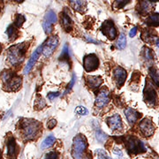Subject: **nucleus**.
I'll return each instance as SVG.
<instances>
[{
    "label": "nucleus",
    "mask_w": 159,
    "mask_h": 159,
    "mask_svg": "<svg viewBox=\"0 0 159 159\" xmlns=\"http://www.w3.org/2000/svg\"><path fill=\"white\" fill-rule=\"evenodd\" d=\"M41 128L39 122L33 119H24L21 123L23 136L26 140H32L37 135Z\"/></svg>",
    "instance_id": "f03ea898"
},
{
    "label": "nucleus",
    "mask_w": 159,
    "mask_h": 159,
    "mask_svg": "<svg viewBox=\"0 0 159 159\" xmlns=\"http://www.w3.org/2000/svg\"><path fill=\"white\" fill-rule=\"evenodd\" d=\"M57 44H58V38L57 35H52L51 37H49L43 45L42 52L44 55V57H51L52 53L55 51V49L57 47Z\"/></svg>",
    "instance_id": "0eeeda50"
},
{
    "label": "nucleus",
    "mask_w": 159,
    "mask_h": 159,
    "mask_svg": "<svg viewBox=\"0 0 159 159\" xmlns=\"http://www.w3.org/2000/svg\"><path fill=\"white\" fill-rule=\"evenodd\" d=\"M34 106L36 107V109H43L45 106V102L43 101V99L42 97H37L35 99Z\"/></svg>",
    "instance_id": "72a5a7b5"
},
{
    "label": "nucleus",
    "mask_w": 159,
    "mask_h": 159,
    "mask_svg": "<svg viewBox=\"0 0 159 159\" xmlns=\"http://www.w3.org/2000/svg\"><path fill=\"white\" fill-rule=\"evenodd\" d=\"M143 97L145 102L149 106H155L157 102V91L154 89L153 84L149 81H146V86L143 91Z\"/></svg>",
    "instance_id": "39448f33"
},
{
    "label": "nucleus",
    "mask_w": 159,
    "mask_h": 159,
    "mask_svg": "<svg viewBox=\"0 0 159 159\" xmlns=\"http://www.w3.org/2000/svg\"><path fill=\"white\" fill-rule=\"evenodd\" d=\"M125 45H126V39H125V34L124 33H121L119 35V40L117 42V47L119 50H123L125 49Z\"/></svg>",
    "instance_id": "bb28decb"
},
{
    "label": "nucleus",
    "mask_w": 159,
    "mask_h": 159,
    "mask_svg": "<svg viewBox=\"0 0 159 159\" xmlns=\"http://www.w3.org/2000/svg\"><path fill=\"white\" fill-rule=\"evenodd\" d=\"M130 1L131 0H114L112 7H113L115 10L122 9V8H124Z\"/></svg>",
    "instance_id": "a878e982"
},
{
    "label": "nucleus",
    "mask_w": 159,
    "mask_h": 159,
    "mask_svg": "<svg viewBox=\"0 0 159 159\" xmlns=\"http://www.w3.org/2000/svg\"><path fill=\"white\" fill-rule=\"evenodd\" d=\"M125 144L128 151L132 154H139L146 151L144 144L139 139L130 136L125 140Z\"/></svg>",
    "instance_id": "423d86ee"
},
{
    "label": "nucleus",
    "mask_w": 159,
    "mask_h": 159,
    "mask_svg": "<svg viewBox=\"0 0 159 159\" xmlns=\"http://www.w3.org/2000/svg\"><path fill=\"white\" fill-rule=\"evenodd\" d=\"M142 39L145 43H154L156 41L157 37H156V34H154L152 31H150L148 29H144L142 33Z\"/></svg>",
    "instance_id": "a211bd4d"
},
{
    "label": "nucleus",
    "mask_w": 159,
    "mask_h": 159,
    "mask_svg": "<svg viewBox=\"0 0 159 159\" xmlns=\"http://www.w3.org/2000/svg\"><path fill=\"white\" fill-rule=\"evenodd\" d=\"M59 95H60V93L59 92H51V93H49L48 94V98L52 101V100H54L56 97H59Z\"/></svg>",
    "instance_id": "e433bc0d"
},
{
    "label": "nucleus",
    "mask_w": 159,
    "mask_h": 159,
    "mask_svg": "<svg viewBox=\"0 0 159 159\" xmlns=\"http://www.w3.org/2000/svg\"><path fill=\"white\" fill-rule=\"evenodd\" d=\"M57 157H58V155H57L56 152H54V151H51V152H50V153L46 154L45 158L55 159V158H57Z\"/></svg>",
    "instance_id": "4c0bfd02"
},
{
    "label": "nucleus",
    "mask_w": 159,
    "mask_h": 159,
    "mask_svg": "<svg viewBox=\"0 0 159 159\" xmlns=\"http://www.w3.org/2000/svg\"><path fill=\"white\" fill-rule=\"evenodd\" d=\"M146 23H147V25L153 26V27L159 26V13L156 12V13L149 15L147 19V20H146Z\"/></svg>",
    "instance_id": "412c9836"
},
{
    "label": "nucleus",
    "mask_w": 159,
    "mask_h": 159,
    "mask_svg": "<svg viewBox=\"0 0 159 159\" xmlns=\"http://www.w3.org/2000/svg\"><path fill=\"white\" fill-rule=\"evenodd\" d=\"M15 1H17V2H19V3H20V2H21V1H23V0H15Z\"/></svg>",
    "instance_id": "c03bdc74"
},
{
    "label": "nucleus",
    "mask_w": 159,
    "mask_h": 159,
    "mask_svg": "<svg viewBox=\"0 0 159 159\" xmlns=\"http://www.w3.org/2000/svg\"><path fill=\"white\" fill-rule=\"evenodd\" d=\"M70 4L74 10L82 11L85 6V1L84 0H70Z\"/></svg>",
    "instance_id": "5701e85b"
},
{
    "label": "nucleus",
    "mask_w": 159,
    "mask_h": 159,
    "mask_svg": "<svg viewBox=\"0 0 159 159\" xmlns=\"http://www.w3.org/2000/svg\"><path fill=\"white\" fill-rule=\"evenodd\" d=\"M113 153L115 154L116 156H119V157H123V153H122V151L118 148H113Z\"/></svg>",
    "instance_id": "ea45409f"
},
{
    "label": "nucleus",
    "mask_w": 159,
    "mask_h": 159,
    "mask_svg": "<svg viewBox=\"0 0 159 159\" xmlns=\"http://www.w3.org/2000/svg\"><path fill=\"white\" fill-rule=\"evenodd\" d=\"M0 51H1V45H0Z\"/></svg>",
    "instance_id": "a18cd8bd"
},
{
    "label": "nucleus",
    "mask_w": 159,
    "mask_h": 159,
    "mask_svg": "<svg viewBox=\"0 0 159 159\" xmlns=\"http://www.w3.org/2000/svg\"><path fill=\"white\" fill-rule=\"evenodd\" d=\"M27 44L26 43H19L16 45L10 47L8 50V60L11 65H17L24 60L25 53H26Z\"/></svg>",
    "instance_id": "f257e3e1"
},
{
    "label": "nucleus",
    "mask_w": 159,
    "mask_h": 159,
    "mask_svg": "<svg viewBox=\"0 0 159 159\" xmlns=\"http://www.w3.org/2000/svg\"><path fill=\"white\" fill-rule=\"evenodd\" d=\"M124 112H125V117H126L127 121L129 122L130 125H134L141 117V113H139L134 109L126 108Z\"/></svg>",
    "instance_id": "dca6fc26"
},
{
    "label": "nucleus",
    "mask_w": 159,
    "mask_h": 159,
    "mask_svg": "<svg viewBox=\"0 0 159 159\" xmlns=\"http://www.w3.org/2000/svg\"><path fill=\"white\" fill-rule=\"evenodd\" d=\"M139 128L142 134L145 136L149 137L153 135L155 133V126H154L152 121L149 119H144L139 124Z\"/></svg>",
    "instance_id": "9b49d317"
},
{
    "label": "nucleus",
    "mask_w": 159,
    "mask_h": 159,
    "mask_svg": "<svg viewBox=\"0 0 159 159\" xmlns=\"http://www.w3.org/2000/svg\"><path fill=\"white\" fill-rule=\"evenodd\" d=\"M16 153V142L13 137H10L7 141V155L13 157Z\"/></svg>",
    "instance_id": "aec40b11"
},
{
    "label": "nucleus",
    "mask_w": 159,
    "mask_h": 159,
    "mask_svg": "<svg viewBox=\"0 0 159 159\" xmlns=\"http://www.w3.org/2000/svg\"><path fill=\"white\" fill-rule=\"evenodd\" d=\"M55 142H56V139H55V137L52 136V135H51V136H48L47 138H46L45 140L43 142V143H42V148H50V147H51L54 143H55Z\"/></svg>",
    "instance_id": "393cba45"
},
{
    "label": "nucleus",
    "mask_w": 159,
    "mask_h": 159,
    "mask_svg": "<svg viewBox=\"0 0 159 159\" xmlns=\"http://www.w3.org/2000/svg\"><path fill=\"white\" fill-rule=\"evenodd\" d=\"M56 125H57V121H56V119H51V120L47 123V126H48V128H49V129H53Z\"/></svg>",
    "instance_id": "58836bf2"
},
{
    "label": "nucleus",
    "mask_w": 159,
    "mask_h": 159,
    "mask_svg": "<svg viewBox=\"0 0 159 159\" xmlns=\"http://www.w3.org/2000/svg\"><path fill=\"white\" fill-rule=\"evenodd\" d=\"M1 79L7 90H18L21 85V78L16 74H12L10 71H4Z\"/></svg>",
    "instance_id": "7ed1b4c3"
},
{
    "label": "nucleus",
    "mask_w": 159,
    "mask_h": 159,
    "mask_svg": "<svg viewBox=\"0 0 159 159\" xmlns=\"http://www.w3.org/2000/svg\"><path fill=\"white\" fill-rule=\"evenodd\" d=\"M96 138H97V142L102 143V142H106L108 136H107V134H104L102 130L98 129V130H97V132H96Z\"/></svg>",
    "instance_id": "7c9ffc66"
},
{
    "label": "nucleus",
    "mask_w": 159,
    "mask_h": 159,
    "mask_svg": "<svg viewBox=\"0 0 159 159\" xmlns=\"http://www.w3.org/2000/svg\"><path fill=\"white\" fill-rule=\"evenodd\" d=\"M88 112H89L88 110L83 106H78L75 109V113L79 115V116H85V115L88 114Z\"/></svg>",
    "instance_id": "473e14b6"
},
{
    "label": "nucleus",
    "mask_w": 159,
    "mask_h": 159,
    "mask_svg": "<svg viewBox=\"0 0 159 159\" xmlns=\"http://www.w3.org/2000/svg\"><path fill=\"white\" fill-rule=\"evenodd\" d=\"M57 15L53 11H49L46 13L43 22V28L46 34H50L52 32V24L57 22Z\"/></svg>",
    "instance_id": "1a4fd4ad"
},
{
    "label": "nucleus",
    "mask_w": 159,
    "mask_h": 159,
    "mask_svg": "<svg viewBox=\"0 0 159 159\" xmlns=\"http://www.w3.org/2000/svg\"><path fill=\"white\" fill-rule=\"evenodd\" d=\"M149 2H151V3H156V2H158L159 0H148Z\"/></svg>",
    "instance_id": "79ce46f5"
},
{
    "label": "nucleus",
    "mask_w": 159,
    "mask_h": 159,
    "mask_svg": "<svg viewBox=\"0 0 159 159\" xmlns=\"http://www.w3.org/2000/svg\"><path fill=\"white\" fill-rule=\"evenodd\" d=\"M109 102V94L108 92L104 89H102L99 92V94L97 95L95 104L97 108H102L103 106H105Z\"/></svg>",
    "instance_id": "2eb2a0df"
},
{
    "label": "nucleus",
    "mask_w": 159,
    "mask_h": 159,
    "mask_svg": "<svg viewBox=\"0 0 159 159\" xmlns=\"http://www.w3.org/2000/svg\"><path fill=\"white\" fill-rule=\"evenodd\" d=\"M96 154H97V156L98 157V158H110L108 156H107V154L105 153V151L103 149H101V148L97 149L96 150Z\"/></svg>",
    "instance_id": "f704fd0d"
},
{
    "label": "nucleus",
    "mask_w": 159,
    "mask_h": 159,
    "mask_svg": "<svg viewBox=\"0 0 159 159\" xmlns=\"http://www.w3.org/2000/svg\"><path fill=\"white\" fill-rule=\"evenodd\" d=\"M88 147V142L84 135L79 134L74 139L73 145V157L74 158H82L83 153Z\"/></svg>",
    "instance_id": "20e7f679"
},
{
    "label": "nucleus",
    "mask_w": 159,
    "mask_h": 159,
    "mask_svg": "<svg viewBox=\"0 0 159 159\" xmlns=\"http://www.w3.org/2000/svg\"><path fill=\"white\" fill-rule=\"evenodd\" d=\"M148 72H149V75L154 81V83L157 87H159V72L157 71V69H156L155 67H150L148 69Z\"/></svg>",
    "instance_id": "b1692460"
},
{
    "label": "nucleus",
    "mask_w": 159,
    "mask_h": 159,
    "mask_svg": "<svg viewBox=\"0 0 159 159\" xmlns=\"http://www.w3.org/2000/svg\"><path fill=\"white\" fill-rule=\"evenodd\" d=\"M87 82L89 88L95 89L99 88V86L102 83V79L99 76H88L87 77Z\"/></svg>",
    "instance_id": "f3484780"
},
{
    "label": "nucleus",
    "mask_w": 159,
    "mask_h": 159,
    "mask_svg": "<svg viewBox=\"0 0 159 159\" xmlns=\"http://www.w3.org/2000/svg\"><path fill=\"white\" fill-rule=\"evenodd\" d=\"M157 46L159 48V39H157Z\"/></svg>",
    "instance_id": "37998d69"
},
{
    "label": "nucleus",
    "mask_w": 159,
    "mask_h": 159,
    "mask_svg": "<svg viewBox=\"0 0 159 159\" xmlns=\"http://www.w3.org/2000/svg\"><path fill=\"white\" fill-rule=\"evenodd\" d=\"M109 127L111 130H120L122 128V119L119 114H115L107 119Z\"/></svg>",
    "instance_id": "4468645a"
},
{
    "label": "nucleus",
    "mask_w": 159,
    "mask_h": 159,
    "mask_svg": "<svg viewBox=\"0 0 159 159\" xmlns=\"http://www.w3.org/2000/svg\"><path fill=\"white\" fill-rule=\"evenodd\" d=\"M0 157H1V153H0Z\"/></svg>",
    "instance_id": "49530a36"
},
{
    "label": "nucleus",
    "mask_w": 159,
    "mask_h": 159,
    "mask_svg": "<svg viewBox=\"0 0 159 159\" xmlns=\"http://www.w3.org/2000/svg\"><path fill=\"white\" fill-rule=\"evenodd\" d=\"M136 33H137V27H134L133 29H131L130 33H129L130 37H134V36H135Z\"/></svg>",
    "instance_id": "a19ab883"
},
{
    "label": "nucleus",
    "mask_w": 159,
    "mask_h": 159,
    "mask_svg": "<svg viewBox=\"0 0 159 159\" xmlns=\"http://www.w3.org/2000/svg\"><path fill=\"white\" fill-rule=\"evenodd\" d=\"M42 50H43V45L39 46L35 51L33 52V54L31 55V57H30V59L29 60V62L27 64V66H26V67L24 68V74H29V71L32 69V67L34 66V65L35 64V62L37 61V59H38V57H39L40 54H41V52H42Z\"/></svg>",
    "instance_id": "ddd939ff"
},
{
    "label": "nucleus",
    "mask_w": 159,
    "mask_h": 159,
    "mask_svg": "<svg viewBox=\"0 0 159 159\" xmlns=\"http://www.w3.org/2000/svg\"><path fill=\"white\" fill-rule=\"evenodd\" d=\"M6 34H7L8 37L11 40L16 39L18 36L17 32H16V30L14 29V27H13L12 25L9 26V27L7 28V29H6Z\"/></svg>",
    "instance_id": "cd10ccee"
},
{
    "label": "nucleus",
    "mask_w": 159,
    "mask_h": 159,
    "mask_svg": "<svg viewBox=\"0 0 159 159\" xmlns=\"http://www.w3.org/2000/svg\"><path fill=\"white\" fill-rule=\"evenodd\" d=\"M152 9V6H151V2L149 1H146V0H143L141 2L140 4V8H139V11L142 12V13H148L149 11H151Z\"/></svg>",
    "instance_id": "4be33fe9"
},
{
    "label": "nucleus",
    "mask_w": 159,
    "mask_h": 159,
    "mask_svg": "<svg viewBox=\"0 0 159 159\" xmlns=\"http://www.w3.org/2000/svg\"><path fill=\"white\" fill-rule=\"evenodd\" d=\"M113 76L115 81L117 83V86L120 88L121 86L125 83V80H126V71L125 69L120 67V66H117L116 68L114 69L113 71Z\"/></svg>",
    "instance_id": "f8f14e48"
},
{
    "label": "nucleus",
    "mask_w": 159,
    "mask_h": 159,
    "mask_svg": "<svg viewBox=\"0 0 159 159\" xmlns=\"http://www.w3.org/2000/svg\"><path fill=\"white\" fill-rule=\"evenodd\" d=\"M83 66L86 72L89 73L97 70L99 66V60L95 54H89L83 59Z\"/></svg>",
    "instance_id": "6e6552de"
},
{
    "label": "nucleus",
    "mask_w": 159,
    "mask_h": 159,
    "mask_svg": "<svg viewBox=\"0 0 159 159\" xmlns=\"http://www.w3.org/2000/svg\"><path fill=\"white\" fill-rule=\"evenodd\" d=\"M75 78H76V76H75V74H74V75H73V78H72V80H71V82H70V83L68 84V86H67V88H66V90L65 91V94L68 93L69 91L72 89L73 86L74 85V82H75Z\"/></svg>",
    "instance_id": "c9c22d12"
},
{
    "label": "nucleus",
    "mask_w": 159,
    "mask_h": 159,
    "mask_svg": "<svg viewBox=\"0 0 159 159\" xmlns=\"http://www.w3.org/2000/svg\"><path fill=\"white\" fill-rule=\"evenodd\" d=\"M25 20H26V19L25 17L23 16V15H20V14H18L17 17L15 19V20H14V25L16 26V27H21L22 26V24L25 22Z\"/></svg>",
    "instance_id": "2f4dec72"
},
{
    "label": "nucleus",
    "mask_w": 159,
    "mask_h": 159,
    "mask_svg": "<svg viewBox=\"0 0 159 159\" xmlns=\"http://www.w3.org/2000/svg\"><path fill=\"white\" fill-rule=\"evenodd\" d=\"M69 49H68V46L67 44L66 43L65 45H64V48H63V51H62V54H61V56L59 57V59L60 60H62V61H66V62H69Z\"/></svg>",
    "instance_id": "c85d7f7f"
},
{
    "label": "nucleus",
    "mask_w": 159,
    "mask_h": 159,
    "mask_svg": "<svg viewBox=\"0 0 159 159\" xmlns=\"http://www.w3.org/2000/svg\"><path fill=\"white\" fill-rule=\"evenodd\" d=\"M102 34L105 36H107L110 40H114L117 37V30L115 29L114 23L112 20H105L102 23L101 28Z\"/></svg>",
    "instance_id": "9d476101"
},
{
    "label": "nucleus",
    "mask_w": 159,
    "mask_h": 159,
    "mask_svg": "<svg viewBox=\"0 0 159 159\" xmlns=\"http://www.w3.org/2000/svg\"><path fill=\"white\" fill-rule=\"evenodd\" d=\"M61 23L63 25V28L66 29V31H71L72 27H73V21L71 20V18L69 17V15L66 12H63L62 19H61Z\"/></svg>",
    "instance_id": "6ab92c4d"
},
{
    "label": "nucleus",
    "mask_w": 159,
    "mask_h": 159,
    "mask_svg": "<svg viewBox=\"0 0 159 159\" xmlns=\"http://www.w3.org/2000/svg\"><path fill=\"white\" fill-rule=\"evenodd\" d=\"M142 54H143V57L145 59L147 60H153L154 59V55L152 51L149 49V48H147V47H144L142 49Z\"/></svg>",
    "instance_id": "c756f323"
}]
</instances>
